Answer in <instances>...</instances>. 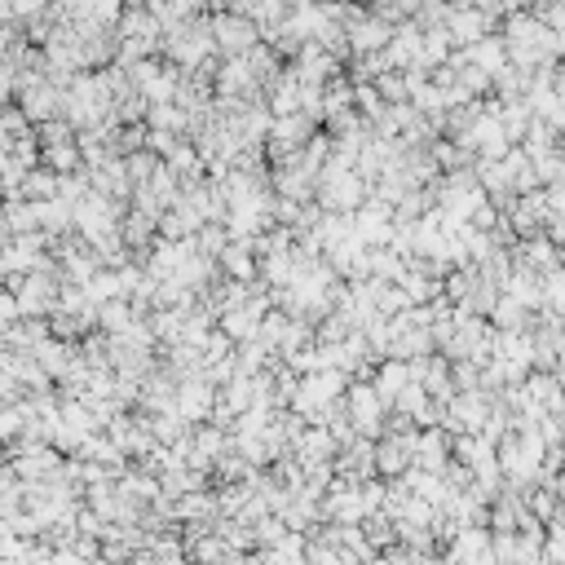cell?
<instances>
[{
  "label": "cell",
  "mask_w": 565,
  "mask_h": 565,
  "mask_svg": "<svg viewBox=\"0 0 565 565\" xmlns=\"http://www.w3.org/2000/svg\"><path fill=\"white\" fill-rule=\"evenodd\" d=\"M9 18H14V9H9V5H0V23H9Z\"/></svg>",
  "instance_id": "4"
},
{
  "label": "cell",
  "mask_w": 565,
  "mask_h": 565,
  "mask_svg": "<svg viewBox=\"0 0 565 565\" xmlns=\"http://www.w3.org/2000/svg\"><path fill=\"white\" fill-rule=\"evenodd\" d=\"M49 102H58L49 89L23 93V115H27V120H49V115H53V106H49Z\"/></svg>",
  "instance_id": "2"
},
{
  "label": "cell",
  "mask_w": 565,
  "mask_h": 565,
  "mask_svg": "<svg viewBox=\"0 0 565 565\" xmlns=\"http://www.w3.org/2000/svg\"><path fill=\"white\" fill-rule=\"evenodd\" d=\"M23 195L36 199V204H49V199L58 195V181H53V173H36V168H31L23 177Z\"/></svg>",
  "instance_id": "1"
},
{
  "label": "cell",
  "mask_w": 565,
  "mask_h": 565,
  "mask_svg": "<svg viewBox=\"0 0 565 565\" xmlns=\"http://www.w3.org/2000/svg\"><path fill=\"white\" fill-rule=\"evenodd\" d=\"M49 164H53V168H71V164H76V151H67V146H53V151H49Z\"/></svg>",
  "instance_id": "3"
}]
</instances>
